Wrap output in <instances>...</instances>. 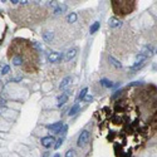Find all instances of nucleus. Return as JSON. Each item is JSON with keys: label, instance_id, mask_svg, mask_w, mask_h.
<instances>
[{"label": "nucleus", "instance_id": "1", "mask_svg": "<svg viewBox=\"0 0 157 157\" xmlns=\"http://www.w3.org/2000/svg\"><path fill=\"white\" fill-rule=\"evenodd\" d=\"M89 137H90V133L87 131V130H84L81 132V135L78 136V140H77V146L78 147H84L86 144L88 143L89 141Z\"/></svg>", "mask_w": 157, "mask_h": 157}, {"label": "nucleus", "instance_id": "2", "mask_svg": "<svg viewBox=\"0 0 157 157\" xmlns=\"http://www.w3.org/2000/svg\"><path fill=\"white\" fill-rule=\"evenodd\" d=\"M63 59V54L59 52H50L48 54V60L50 63H60Z\"/></svg>", "mask_w": 157, "mask_h": 157}, {"label": "nucleus", "instance_id": "3", "mask_svg": "<svg viewBox=\"0 0 157 157\" xmlns=\"http://www.w3.org/2000/svg\"><path fill=\"white\" fill-rule=\"evenodd\" d=\"M53 143H56V138L53 136H45L41 138V144L45 147V148H49L53 146Z\"/></svg>", "mask_w": 157, "mask_h": 157}, {"label": "nucleus", "instance_id": "4", "mask_svg": "<svg viewBox=\"0 0 157 157\" xmlns=\"http://www.w3.org/2000/svg\"><path fill=\"white\" fill-rule=\"evenodd\" d=\"M63 126H64L63 122H56V123H53V124H47V128L53 131L54 133H59L60 130L63 128Z\"/></svg>", "mask_w": 157, "mask_h": 157}, {"label": "nucleus", "instance_id": "5", "mask_svg": "<svg viewBox=\"0 0 157 157\" xmlns=\"http://www.w3.org/2000/svg\"><path fill=\"white\" fill-rule=\"evenodd\" d=\"M70 83H72V77H65L62 79V82H60L59 84V89L60 90H65L69 86H70Z\"/></svg>", "mask_w": 157, "mask_h": 157}, {"label": "nucleus", "instance_id": "6", "mask_svg": "<svg viewBox=\"0 0 157 157\" xmlns=\"http://www.w3.org/2000/svg\"><path fill=\"white\" fill-rule=\"evenodd\" d=\"M67 9H68V7H67V5L60 3V4H58V5H57L56 8H54V15H59V14H63V13H64V11L67 10Z\"/></svg>", "mask_w": 157, "mask_h": 157}, {"label": "nucleus", "instance_id": "7", "mask_svg": "<svg viewBox=\"0 0 157 157\" xmlns=\"http://www.w3.org/2000/svg\"><path fill=\"white\" fill-rule=\"evenodd\" d=\"M77 49L76 48H73V49H69L67 53H65V57H64V59H65V62H69V60H72V59H74L76 58V56H77Z\"/></svg>", "mask_w": 157, "mask_h": 157}, {"label": "nucleus", "instance_id": "8", "mask_svg": "<svg viewBox=\"0 0 157 157\" xmlns=\"http://www.w3.org/2000/svg\"><path fill=\"white\" fill-rule=\"evenodd\" d=\"M67 101H68V94H60L59 97H58V99H57V106L58 107H62V106H64L65 103H67Z\"/></svg>", "mask_w": 157, "mask_h": 157}, {"label": "nucleus", "instance_id": "9", "mask_svg": "<svg viewBox=\"0 0 157 157\" xmlns=\"http://www.w3.org/2000/svg\"><path fill=\"white\" fill-rule=\"evenodd\" d=\"M108 25L111 28H118L122 25V23H121V20H118L117 18H111V19L108 20Z\"/></svg>", "mask_w": 157, "mask_h": 157}, {"label": "nucleus", "instance_id": "10", "mask_svg": "<svg viewBox=\"0 0 157 157\" xmlns=\"http://www.w3.org/2000/svg\"><path fill=\"white\" fill-rule=\"evenodd\" d=\"M79 110H81L79 103H74L73 106L70 107V110H69V112H68V116H74V114L78 113V111H79Z\"/></svg>", "mask_w": 157, "mask_h": 157}, {"label": "nucleus", "instance_id": "11", "mask_svg": "<svg viewBox=\"0 0 157 157\" xmlns=\"http://www.w3.org/2000/svg\"><path fill=\"white\" fill-rule=\"evenodd\" d=\"M54 38V34L52 32H44L43 33V40L45 41V43H50V41L53 40Z\"/></svg>", "mask_w": 157, "mask_h": 157}, {"label": "nucleus", "instance_id": "12", "mask_svg": "<svg viewBox=\"0 0 157 157\" xmlns=\"http://www.w3.org/2000/svg\"><path fill=\"white\" fill-rule=\"evenodd\" d=\"M146 58L147 57H144L143 54H137L136 56V59H135V63H133V65H138V64H143V62L146 60Z\"/></svg>", "mask_w": 157, "mask_h": 157}, {"label": "nucleus", "instance_id": "13", "mask_svg": "<svg viewBox=\"0 0 157 157\" xmlns=\"http://www.w3.org/2000/svg\"><path fill=\"white\" fill-rule=\"evenodd\" d=\"M108 60H110V63L113 65L114 68H122V64H121L118 60L114 58V57H112V56H110V58H108Z\"/></svg>", "mask_w": 157, "mask_h": 157}, {"label": "nucleus", "instance_id": "14", "mask_svg": "<svg viewBox=\"0 0 157 157\" xmlns=\"http://www.w3.org/2000/svg\"><path fill=\"white\" fill-rule=\"evenodd\" d=\"M87 93H88V88L87 87H84L81 92H79V94L77 96V102H79V101H83L84 99V97L87 96Z\"/></svg>", "mask_w": 157, "mask_h": 157}, {"label": "nucleus", "instance_id": "15", "mask_svg": "<svg viewBox=\"0 0 157 157\" xmlns=\"http://www.w3.org/2000/svg\"><path fill=\"white\" fill-rule=\"evenodd\" d=\"M101 84L103 87H106V88H113V86H114V84L111 81H108L107 78H102V79H101Z\"/></svg>", "mask_w": 157, "mask_h": 157}, {"label": "nucleus", "instance_id": "16", "mask_svg": "<svg viewBox=\"0 0 157 157\" xmlns=\"http://www.w3.org/2000/svg\"><path fill=\"white\" fill-rule=\"evenodd\" d=\"M99 27H101V24H99L98 21H94L92 25H90V28H89V33H90V34H94V33L99 29Z\"/></svg>", "mask_w": 157, "mask_h": 157}, {"label": "nucleus", "instance_id": "17", "mask_svg": "<svg viewBox=\"0 0 157 157\" xmlns=\"http://www.w3.org/2000/svg\"><path fill=\"white\" fill-rule=\"evenodd\" d=\"M77 19H78L77 13H70V14H68V16H67V21H68V23H76Z\"/></svg>", "mask_w": 157, "mask_h": 157}, {"label": "nucleus", "instance_id": "18", "mask_svg": "<svg viewBox=\"0 0 157 157\" xmlns=\"http://www.w3.org/2000/svg\"><path fill=\"white\" fill-rule=\"evenodd\" d=\"M141 54H143L144 57L151 56V54H152V48H150V47H143V48H142V53H141Z\"/></svg>", "mask_w": 157, "mask_h": 157}, {"label": "nucleus", "instance_id": "19", "mask_svg": "<svg viewBox=\"0 0 157 157\" xmlns=\"http://www.w3.org/2000/svg\"><path fill=\"white\" fill-rule=\"evenodd\" d=\"M13 63H14V65H20V64L23 63L21 57H20V56H15V57L13 58Z\"/></svg>", "mask_w": 157, "mask_h": 157}, {"label": "nucleus", "instance_id": "20", "mask_svg": "<svg viewBox=\"0 0 157 157\" xmlns=\"http://www.w3.org/2000/svg\"><path fill=\"white\" fill-rule=\"evenodd\" d=\"M63 141H64V137H60L59 140H57V141H56V144H54V148L58 150V148L63 144Z\"/></svg>", "mask_w": 157, "mask_h": 157}, {"label": "nucleus", "instance_id": "21", "mask_svg": "<svg viewBox=\"0 0 157 157\" xmlns=\"http://www.w3.org/2000/svg\"><path fill=\"white\" fill-rule=\"evenodd\" d=\"M76 156V151L73 148H70L67 151V153H65V157H74Z\"/></svg>", "mask_w": 157, "mask_h": 157}, {"label": "nucleus", "instance_id": "22", "mask_svg": "<svg viewBox=\"0 0 157 157\" xmlns=\"http://www.w3.org/2000/svg\"><path fill=\"white\" fill-rule=\"evenodd\" d=\"M10 72V65H4L1 69V74H8Z\"/></svg>", "mask_w": 157, "mask_h": 157}, {"label": "nucleus", "instance_id": "23", "mask_svg": "<svg viewBox=\"0 0 157 157\" xmlns=\"http://www.w3.org/2000/svg\"><path fill=\"white\" fill-rule=\"evenodd\" d=\"M67 130H68V126H63V128L60 130V132H59V135H62V137H64L65 136V132H67Z\"/></svg>", "mask_w": 157, "mask_h": 157}, {"label": "nucleus", "instance_id": "24", "mask_svg": "<svg viewBox=\"0 0 157 157\" xmlns=\"http://www.w3.org/2000/svg\"><path fill=\"white\" fill-rule=\"evenodd\" d=\"M92 99H93V97H92V96H90V94H87L86 97H84V99H83V101H84V102H90Z\"/></svg>", "mask_w": 157, "mask_h": 157}, {"label": "nucleus", "instance_id": "25", "mask_svg": "<svg viewBox=\"0 0 157 157\" xmlns=\"http://www.w3.org/2000/svg\"><path fill=\"white\" fill-rule=\"evenodd\" d=\"M33 45L37 48V49H39V50H41V44H39V43H37V41H34L33 43Z\"/></svg>", "mask_w": 157, "mask_h": 157}, {"label": "nucleus", "instance_id": "26", "mask_svg": "<svg viewBox=\"0 0 157 157\" xmlns=\"http://www.w3.org/2000/svg\"><path fill=\"white\" fill-rule=\"evenodd\" d=\"M119 94H121V90H117V92H116V94H113V96H112V99H114V98H117V97H118Z\"/></svg>", "mask_w": 157, "mask_h": 157}, {"label": "nucleus", "instance_id": "27", "mask_svg": "<svg viewBox=\"0 0 157 157\" xmlns=\"http://www.w3.org/2000/svg\"><path fill=\"white\" fill-rule=\"evenodd\" d=\"M140 84H142L141 82H133V83H131L130 86H140Z\"/></svg>", "mask_w": 157, "mask_h": 157}, {"label": "nucleus", "instance_id": "28", "mask_svg": "<svg viewBox=\"0 0 157 157\" xmlns=\"http://www.w3.org/2000/svg\"><path fill=\"white\" fill-rule=\"evenodd\" d=\"M48 156H49V152L47 151V152H44V153H43V156H41V157H48Z\"/></svg>", "mask_w": 157, "mask_h": 157}, {"label": "nucleus", "instance_id": "29", "mask_svg": "<svg viewBox=\"0 0 157 157\" xmlns=\"http://www.w3.org/2000/svg\"><path fill=\"white\" fill-rule=\"evenodd\" d=\"M10 3H13V4H18V3H19V0H11Z\"/></svg>", "mask_w": 157, "mask_h": 157}, {"label": "nucleus", "instance_id": "30", "mask_svg": "<svg viewBox=\"0 0 157 157\" xmlns=\"http://www.w3.org/2000/svg\"><path fill=\"white\" fill-rule=\"evenodd\" d=\"M4 103H5V101L3 98H0V104H4Z\"/></svg>", "mask_w": 157, "mask_h": 157}, {"label": "nucleus", "instance_id": "31", "mask_svg": "<svg viewBox=\"0 0 157 157\" xmlns=\"http://www.w3.org/2000/svg\"><path fill=\"white\" fill-rule=\"evenodd\" d=\"M53 157H60V155H59V153H56V155H54Z\"/></svg>", "mask_w": 157, "mask_h": 157}]
</instances>
